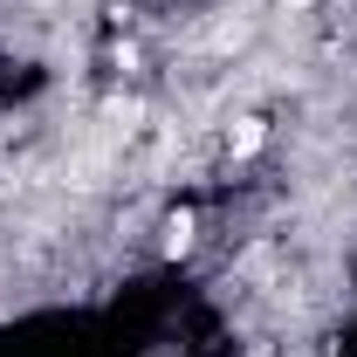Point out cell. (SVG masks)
Returning a JSON list of instances; mask_svg holds the SVG:
<instances>
[{
    "mask_svg": "<svg viewBox=\"0 0 357 357\" xmlns=\"http://www.w3.org/2000/svg\"><path fill=\"white\" fill-rule=\"evenodd\" d=\"M261 117H241V124H234V131H227V151H234V158H248V151H261Z\"/></svg>",
    "mask_w": 357,
    "mask_h": 357,
    "instance_id": "6da1fadb",
    "label": "cell"
},
{
    "mask_svg": "<svg viewBox=\"0 0 357 357\" xmlns=\"http://www.w3.org/2000/svg\"><path fill=\"white\" fill-rule=\"evenodd\" d=\"M192 248V213H172L165 220V255H185Z\"/></svg>",
    "mask_w": 357,
    "mask_h": 357,
    "instance_id": "7a4b0ae2",
    "label": "cell"
}]
</instances>
